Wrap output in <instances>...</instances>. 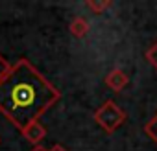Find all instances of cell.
<instances>
[{
    "label": "cell",
    "mask_w": 157,
    "mask_h": 151,
    "mask_svg": "<svg viewBox=\"0 0 157 151\" xmlns=\"http://www.w3.org/2000/svg\"><path fill=\"white\" fill-rule=\"evenodd\" d=\"M61 100V92L28 61L19 59L0 81V114L21 133Z\"/></svg>",
    "instance_id": "obj_1"
},
{
    "label": "cell",
    "mask_w": 157,
    "mask_h": 151,
    "mask_svg": "<svg viewBox=\"0 0 157 151\" xmlns=\"http://www.w3.org/2000/svg\"><path fill=\"white\" fill-rule=\"evenodd\" d=\"M94 122L105 131V133H115L124 122H126V112L122 107H118L113 100H107L102 107L94 111Z\"/></svg>",
    "instance_id": "obj_2"
},
{
    "label": "cell",
    "mask_w": 157,
    "mask_h": 151,
    "mask_svg": "<svg viewBox=\"0 0 157 151\" xmlns=\"http://www.w3.org/2000/svg\"><path fill=\"white\" fill-rule=\"evenodd\" d=\"M128 83H129L128 74H126L124 70H120V68H115V70H111V72L105 76V85H107L111 90H115V92L124 90Z\"/></svg>",
    "instance_id": "obj_3"
},
{
    "label": "cell",
    "mask_w": 157,
    "mask_h": 151,
    "mask_svg": "<svg viewBox=\"0 0 157 151\" xmlns=\"http://www.w3.org/2000/svg\"><path fill=\"white\" fill-rule=\"evenodd\" d=\"M22 134H24V138L30 142V144H33V145H39V142L46 136V127L41 123V122H35V123H32V125H28L24 131H22Z\"/></svg>",
    "instance_id": "obj_4"
},
{
    "label": "cell",
    "mask_w": 157,
    "mask_h": 151,
    "mask_svg": "<svg viewBox=\"0 0 157 151\" xmlns=\"http://www.w3.org/2000/svg\"><path fill=\"white\" fill-rule=\"evenodd\" d=\"M68 30H70V33H72L74 37L82 39V37H85V35H87V31H89V22H87L83 17H76V19L70 22Z\"/></svg>",
    "instance_id": "obj_5"
},
{
    "label": "cell",
    "mask_w": 157,
    "mask_h": 151,
    "mask_svg": "<svg viewBox=\"0 0 157 151\" xmlns=\"http://www.w3.org/2000/svg\"><path fill=\"white\" fill-rule=\"evenodd\" d=\"M111 0H105V2H104V0H87V2H85V6L93 11V13H102V11H105L107 8H111Z\"/></svg>",
    "instance_id": "obj_6"
},
{
    "label": "cell",
    "mask_w": 157,
    "mask_h": 151,
    "mask_svg": "<svg viewBox=\"0 0 157 151\" xmlns=\"http://www.w3.org/2000/svg\"><path fill=\"white\" fill-rule=\"evenodd\" d=\"M144 133L157 144V112L144 123Z\"/></svg>",
    "instance_id": "obj_7"
},
{
    "label": "cell",
    "mask_w": 157,
    "mask_h": 151,
    "mask_svg": "<svg viewBox=\"0 0 157 151\" xmlns=\"http://www.w3.org/2000/svg\"><path fill=\"white\" fill-rule=\"evenodd\" d=\"M144 57H146V59H148V63H150V64L157 70V41H155V42H153L148 50H146Z\"/></svg>",
    "instance_id": "obj_8"
},
{
    "label": "cell",
    "mask_w": 157,
    "mask_h": 151,
    "mask_svg": "<svg viewBox=\"0 0 157 151\" xmlns=\"http://www.w3.org/2000/svg\"><path fill=\"white\" fill-rule=\"evenodd\" d=\"M10 70H11V64L8 63V59H6L2 53H0V81H2L6 76L10 74Z\"/></svg>",
    "instance_id": "obj_9"
},
{
    "label": "cell",
    "mask_w": 157,
    "mask_h": 151,
    "mask_svg": "<svg viewBox=\"0 0 157 151\" xmlns=\"http://www.w3.org/2000/svg\"><path fill=\"white\" fill-rule=\"evenodd\" d=\"M46 151H67V147H63V145L56 144V145H52V147H50V149H46Z\"/></svg>",
    "instance_id": "obj_10"
},
{
    "label": "cell",
    "mask_w": 157,
    "mask_h": 151,
    "mask_svg": "<svg viewBox=\"0 0 157 151\" xmlns=\"http://www.w3.org/2000/svg\"><path fill=\"white\" fill-rule=\"evenodd\" d=\"M30 151H46V149H44V147H41V145H33Z\"/></svg>",
    "instance_id": "obj_11"
}]
</instances>
